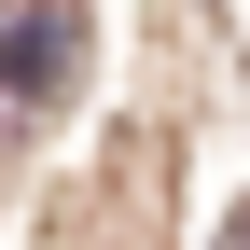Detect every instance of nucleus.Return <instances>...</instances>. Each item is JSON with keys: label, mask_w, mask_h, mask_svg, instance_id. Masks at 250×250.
Wrapping results in <instances>:
<instances>
[{"label": "nucleus", "mask_w": 250, "mask_h": 250, "mask_svg": "<svg viewBox=\"0 0 250 250\" xmlns=\"http://www.w3.org/2000/svg\"><path fill=\"white\" fill-rule=\"evenodd\" d=\"M70 56H83V0H28V14L0 28V83H14V98H56Z\"/></svg>", "instance_id": "1"}, {"label": "nucleus", "mask_w": 250, "mask_h": 250, "mask_svg": "<svg viewBox=\"0 0 250 250\" xmlns=\"http://www.w3.org/2000/svg\"><path fill=\"white\" fill-rule=\"evenodd\" d=\"M223 250H250V223H236V236H223Z\"/></svg>", "instance_id": "2"}]
</instances>
